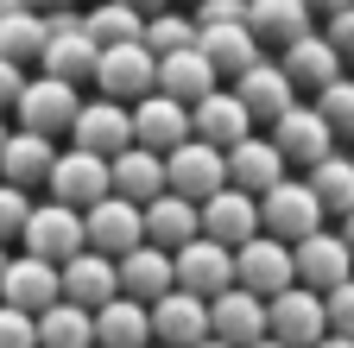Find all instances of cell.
I'll use <instances>...</instances> for the list:
<instances>
[{
  "instance_id": "1",
  "label": "cell",
  "mask_w": 354,
  "mask_h": 348,
  "mask_svg": "<svg viewBox=\"0 0 354 348\" xmlns=\"http://www.w3.org/2000/svg\"><path fill=\"white\" fill-rule=\"evenodd\" d=\"M76 108H82V89L76 82H57V76H26V89H19V102H13V120L26 127V134H44V140H64L70 134V120H76Z\"/></svg>"
},
{
  "instance_id": "2",
  "label": "cell",
  "mask_w": 354,
  "mask_h": 348,
  "mask_svg": "<svg viewBox=\"0 0 354 348\" xmlns=\"http://www.w3.org/2000/svg\"><path fill=\"white\" fill-rule=\"evenodd\" d=\"M329 222L323 215V203L310 196V184L304 178H279L272 190H259V235H272V241H304V235H317Z\"/></svg>"
},
{
  "instance_id": "3",
  "label": "cell",
  "mask_w": 354,
  "mask_h": 348,
  "mask_svg": "<svg viewBox=\"0 0 354 348\" xmlns=\"http://www.w3.org/2000/svg\"><path fill=\"white\" fill-rule=\"evenodd\" d=\"M171 279H177V291H196L209 304L215 291L234 285V247H221L209 235H190L184 247H171Z\"/></svg>"
},
{
  "instance_id": "4",
  "label": "cell",
  "mask_w": 354,
  "mask_h": 348,
  "mask_svg": "<svg viewBox=\"0 0 354 348\" xmlns=\"http://www.w3.org/2000/svg\"><path fill=\"white\" fill-rule=\"evenodd\" d=\"M266 336H279L285 348H310L329 336V317H323V291L310 285H285L279 297H266Z\"/></svg>"
},
{
  "instance_id": "5",
  "label": "cell",
  "mask_w": 354,
  "mask_h": 348,
  "mask_svg": "<svg viewBox=\"0 0 354 348\" xmlns=\"http://www.w3.org/2000/svg\"><path fill=\"white\" fill-rule=\"evenodd\" d=\"M152 76H158V57L140 45V38H127V45H102L95 57V95H114V102H140L152 95Z\"/></svg>"
},
{
  "instance_id": "6",
  "label": "cell",
  "mask_w": 354,
  "mask_h": 348,
  "mask_svg": "<svg viewBox=\"0 0 354 348\" xmlns=\"http://www.w3.org/2000/svg\"><path fill=\"white\" fill-rule=\"evenodd\" d=\"M266 140H272L279 146V158L291 165V171H310V165H317V158H329L335 152V134H329V120L317 114V102H291L279 120H272V134H266Z\"/></svg>"
},
{
  "instance_id": "7",
  "label": "cell",
  "mask_w": 354,
  "mask_h": 348,
  "mask_svg": "<svg viewBox=\"0 0 354 348\" xmlns=\"http://www.w3.org/2000/svg\"><path fill=\"white\" fill-rule=\"evenodd\" d=\"M19 247L38 253V259H51V266H64L70 253L88 247L82 241V209H70V203H32L26 228H19Z\"/></svg>"
},
{
  "instance_id": "8",
  "label": "cell",
  "mask_w": 354,
  "mask_h": 348,
  "mask_svg": "<svg viewBox=\"0 0 354 348\" xmlns=\"http://www.w3.org/2000/svg\"><path fill=\"white\" fill-rule=\"evenodd\" d=\"M70 146L95 152V158L127 152V146H133V108L114 102V95H88V102L76 108V120H70Z\"/></svg>"
},
{
  "instance_id": "9",
  "label": "cell",
  "mask_w": 354,
  "mask_h": 348,
  "mask_svg": "<svg viewBox=\"0 0 354 348\" xmlns=\"http://www.w3.org/2000/svg\"><path fill=\"white\" fill-rule=\"evenodd\" d=\"M221 184H228V165H221V146H209V140H184V146H171L165 152V190H177V196H190V203H203V196H215Z\"/></svg>"
},
{
  "instance_id": "10",
  "label": "cell",
  "mask_w": 354,
  "mask_h": 348,
  "mask_svg": "<svg viewBox=\"0 0 354 348\" xmlns=\"http://www.w3.org/2000/svg\"><path fill=\"white\" fill-rule=\"evenodd\" d=\"M44 190H51V203H70V209H88V203H102V196H108V158L82 152V146H57Z\"/></svg>"
},
{
  "instance_id": "11",
  "label": "cell",
  "mask_w": 354,
  "mask_h": 348,
  "mask_svg": "<svg viewBox=\"0 0 354 348\" xmlns=\"http://www.w3.org/2000/svg\"><path fill=\"white\" fill-rule=\"evenodd\" d=\"M234 285L253 291V297H279L285 285H297V273H291V247L272 241V235L241 241V247H234Z\"/></svg>"
},
{
  "instance_id": "12",
  "label": "cell",
  "mask_w": 354,
  "mask_h": 348,
  "mask_svg": "<svg viewBox=\"0 0 354 348\" xmlns=\"http://www.w3.org/2000/svg\"><path fill=\"white\" fill-rule=\"evenodd\" d=\"M82 241L95 247V253H108V259H120L127 247H140L146 241V222H140V203H127V196H102V203H88L82 209Z\"/></svg>"
},
{
  "instance_id": "13",
  "label": "cell",
  "mask_w": 354,
  "mask_h": 348,
  "mask_svg": "<svg viewBox=\"0 0 354 348\" xmlns=\"http://www.w3.org/2000/svg\"><path fill=\"white\" fill-rule=\"evenodd\" d=\"M291 273H297V285H310V291H329V285L354 279V253L342 247L335 228H317V235L291 241Z\"/></svg>"
},
{
  "instance_id": "14",
  "label": "cell",
  "mask_w": 354,
  "mask_h": 348,
  "mask_svg": "<svg viewBox=\"0 0 354 348\" xmlns=\"http://www.w3.org/2000/svg\"><path fill=\"white\" fill-rule=\"evenodd\" d=\"M196 215H203V235L221 241V247H241V241L259 235V196H247V190H234V184H221L215 196H203Z\"/></svg>"
},
{
  "instance_id": "15",
  "label": "cell",
  "mask_w": 354,
  "mask_h": 348,
  "mask_svg": "<svg viewBox=\"0 0 354 348\" xmlns=\"http://www.w3.org/2000/svg\"><path fill=\"white\" fill-rule=\"evenodd\" d=\"M146 317H152V342H165V348H190L209 336V304L196 291H177V285L146 304Z\"/></svg>"
},
{
  "instance_id": "16",
  "label": "cell",
  "mask_w": 354,
  "mask_h": 348,
  "mask_svg": "<svg viewBox=\"0 0 354 348\" xmlns=\"http://www.w3.org/2000/svg\"><path fill=\"white\" fill-rule=\"evenodd\" d=\"M64 291H57V266L51 259H38V253H13L7 259V273H0V304H13V311H51Z\"/></svg>"
},
{
  "instance_id": "17",
  "label": "cell",
  "mask_w": 354,
  "mask_h": 348,
  "mask_svg": "<svg viewBox=\"0 0 354 348\" xmlns=\"http://www.w3.org/2000/svg\"><path fill=\"white\" fill-rule=\"evenodd\" d=\"M133 108V146H146V152H171V146H184L190 140V108L184 102H171V95H140V102H127Z\"/></svg>"
},
{
  "instance_id": "18",
  "label": "cell",
  "mask_w": 354,
  "mask_h": 348,
  "mask_svg": "<svg viewBox=\"0 0 354 348\" xmlns=\"http://www.w3.org/2000/svg\"><path fill=\"white\" fill-rule=\"evenodd\" d=\"M57 291H64L70 304H82V311H102L108 297H120V279H114V259H108V253H95V247L70 253L64 266H57Z\"/></svg>"
},
{
  "instance_id": "19",
  "label": "cell",
  "mask_w": 354,
  "mask_h": 348,
  "mask_svg": "<svg viewBox=\"0 0 354 348\" xmlns=\"http://www.w3.org/2000/svg\"><path fill=\"white\" fill-rule=\"evenodd\" d=\"M234 95H241V108L253 114V127H272L291 102H297V89H291V76L272 64V57H259V64H247L241 76H234Z\"/></svg>"
},
{
  "instance_id": "20",
  "label": "cell",
  "mask_w": 354,
  "mask_h": 348,
  "mask_svg": "<svg viewBox=\"0 0 354 348\" xmlns=\"http://www.w3.org/2000/svg\"><path fill=\"white\" fill-rule=\"evenodd\" d=\"M221 165H228V184H234V190H247V196H259V190H272L279 178H291V165L279 158V146L266 140V134L234 140L228 152H221Z\"/></svg>"
},
{
  "instance_id": "21",
  "label": "cell",
  "mask_w": 354,
  "mask_h": 348,
  "mask_svg": "<svg viewBox=\"0 0 354 348\" xmlns=\"http://www.w3.org/2000/svg\"><path fill=\"white\" fill-rule=\"evenodd\" d=\"M209 336L228 342V348L259 342V336H266V297H253V291H241V285L215 291V297H209Z\"/></svg>"
},
{
  "instance_id": "22",
  "label": "cell",
  "mask_w": 354,
  "mask_h": 348,
  "mask_svg": "<svg viewBox=\"0 0 354 348\" xmlns=\"http://www.w3.org/2000/svg\"><path fill=\"white\" fill-rule=\"evenodd\" d=\"M190 134L228 152L234 140H247V134H253V114L241 108V95H234V89H221V82H215L203 102H190Z\"/></svg>"
},
{
  "instance_id": "23",
  "label": "cell",
  "mask_w": 354,
  "mask_h": 348,
  "mask_svg": "<svg viewBox=\"0 0 354 348\" xmlns=\"http://www.w3.org/2000/svg\"><path fill=\"white\" fill-rule=\"evenodd\" d=\"M279 70L291 76L297 95H317V89H329V82L342 76V57L329 51L323 32H304V38H291V45L279 51Z\"/></svg>"
},
{
  "instance_id": "24",
  "label": "cell",
  "mask_w": 354,
  "mask_h": 348,
  "mask_svg": "<svg viewBox=\"0 0 354 348\" xmlns=\"http://www.w3.org/2000/svg\"><path fill=\"white\" fill-rule=\"evenodd\" d=\"M114 279H120V297H140V304H152V297H165V291L177 285V279H171V253L152 247V241L127 247V253L114 259Z\"/></svg>"
},
{
  "instance_id": "25",
  "label": "cell",
  "mask_w": 354,
  "mask_h": 348,
  "mask_svg": "<svg viewBox=\"0 0 354 348\" xmlns=\"http://www.w3.org/2000/svg\"><path fill=\"white\" fill-rule=\"evenodd\" d=\"M51 158H57V140L13 127L7 146H0V178L19 184V190H44V178H51Z\"/></svg>"
},
{
  "instance_id": "26",
  "label": "cell",
  "mask_w": 354,
  "mask_h": 348,
  "mask_svg": "<svg viewBox=\"0 0 354 348\" xmlns=\"http://www.w3.org/2000/svg\"><path fill=\"white\" fill-rule=\"evenodd\" d=\"M215 82H221V76L209 70V57H203L196 45H184V51H165V57H158V76H152V89L190 108V102H203V95L215 89Z\"/></svg>"
},
{
  "instance_id": "27",
  "label": "cell",
  "mask_w": 354,
  "mask_h": 348,
  "mask_svg": "<svg viewBox=\"0 0 354 348\" xmlns=\"http://www.w3.org/2000/svg\"><path fill=\"white\" fill-rule=\"evenodd\" d=\"M140 222H146V241L152 247H184L190 235H203V215H196V203L190 196H177V190H158L152 203H140Z\"/></svg>"
},
{
  "instance_id": "28",
  "label": "cell",
  "mask_w": 354,
  "mask_h": 348,
  "mask_svg": "<svg viewBox=\"0 0 354 348\" xmlns=\"http://www.w3.org/2000/svg\"><path fill=\"white\" fill-rule=\"evenodd\" d=\"M108 190L127 196V203H152L165 190V152H146V146H127L108 158Z\"/></svg>"
},
{
  "instance_id": "29",
  "label": "cell",
  "mask_w": 354,
  "mask_h": 348,
  "mask_svg": "<svg viewBox=\"0 0 354 348\" xmlns=\"http://www.w3.org/2000/svg\"><path fill=\"white\" fill-rule=\"evenodd\" d=\"M95 57H102V45L76 26V32H51V38H44L38 70H44V76H57V82H76V89H82V82L95 76Z\"/></svg>"
},
{
  "instance_id": "30",
  "label": "cell",
  "mask_w": 354,
  "mask_h": 348,
  "mask_svg": "<svg viewBox=\"0 0 354 348\" xmlns=\"http://www.w3.org/2000/svg\"><path fill=\"white\" fill-rule=\"evenodd\" d=\"M196 51L209 57V70H215V76H241L247 64H259V57H266V45H259L247 26H196Z\"/></svg>"
},
{
  "instance_id": "31",
  "label": "cell",
  "mask_w": 354,
  "mask_h": 348,
  "mask_svg": "<svg viewBox=\"0 0 354 348\" xmlns=\"http://www.w3.org/2000/svg\"><path fill=\"white\" fill-rule=\"evenodd\" d=\"M310 13L304 0H247V32L259 38V45H272V51H285L291 38H304L310 32Z\"/></svg>"
},
{
  "instance_id": "32",
  "label": "cell",
  "mask_w": 354,
  "mask_h": 348,
  "mask_svg": "<svg viewBox=\"0 0 354 348\" xmlns=\"http://www.w3.org/2000/svg\"><path fill=\"white\" fill-rule=\"evenodd\" d=\"M152 342V317L140 297H108L95 311V348H146Z\"/></svg>"
},
{
  "instance_id": "33",
  "label": "cell",
  "mask_w": 354,
  "mask_h": 348,
  "mask_svg": "<svg viewBox=\"0 0 354 348\" xmlns=\"http://www.w3.org/2000/svg\"><path fill=\"white\" fill-rule=\"evenodd\" d=\"M32 323H38V348H95V311H82L70 297H57Z\"/></svg>"
},
{
  "instance_id": "34",
  "label": "cell",
  "mask_w": 354,
  "mask_h": 348,
  "mask_svg": "<svg viewBox=\"0 0 354 348\" xmlns=\"http://www.w3.org/2000/svg\"><path fill=\"white\" fill-rule=\"evenodd\" d=\"M304 184H310V196L323 203V215H335V222H342V215L354 209V158H348V152L317 158V165L304 171Z\"/></svg>"
},
{
  "instance_id": "35",
  "label": "cell",
  "mask_w": 354,
  "mask_h": 348,
  "mask_svg": "<svg viewBox=\"0 0 354 348\" xmlns=\"http://www.w3.org/2000/svg\"><path fill=\"white\" fill-rule=\"evenodd\" d=\"M38 51H44V19H38L32 7L0 13V57L26 70V64H38Z\"/></svg>"
},
{
  "instance_id": "36",
  "label": "cell",
  "mask_w": 354,
  "mask_h": 348,
  "mask_svg": "<svg viewBox=\"0 0 354 348\" xmlns=\"http://www.w3.org/2000/svg\"><path fill=\"white\" fill-rule=\"evenodd\" d=\"M140 45H146L152 57L196 45V19H190V7H158V13H146V26H140Z\"/></svg>"
},
{
  "instance_id": "37",
  "label": "cell",
  "mask_w": 354,
  "mask_h": 348,
  "mask_svg": "<svg viewBox=\"0 0 354 348\" xmlns=\"http://www.w3.org/2000/svg\"><path fill=\"white\" fill-rule=\"evenodd\" d=\"M140 13L120 7V0H95V7H82V32L95 38V45H127V38H140Z\"/></svg>"
},
{
  "instance_id": "38",
  "label": "cell",
  "mask_w": 354,
  "mask_h": 348,
  "mask_svg": "<svg viewBox=\"0 0 354 348\" xmlns=\"http://www.w3.org/2000/svg\"><path fill=\"white\" fill-rule=\"evenodd\" d=\"M317 114L329 120V134H335V140L354 146V76H348V70L329 82V89H317Z\"/></svg>"
},
{
  "instance_id": "39",
  "label": "cell",
  "mask_w": 354,
  "mask_h": 348,
  "mask_svg": "<svg viewBox=\"0 0 354 348\" xmlns=\"http://www.w3.org/2000/svg\"><path fill=\"white\" fill-rule=\"evenodd\" d=\"M26 215H32V190H19V184L0 178V247H13V241H19Z\"/></svg>"
},
{
  "instance_id": "40",
  "label": "cell",
  "mask_w": 354,
  "mask_h": 348,
  "mask_svg": "<svg viewBox=\"0 0 354 348\" xmlns=\"http://www.w3.org/2000/svg\"><path fill=\"white\" fill-rule=\"evenodd\" d=\"M323 317H329V336H354V279L323 291Z\"/></svg>"
},
{
  "instance_id": "41",
  "label": "cell",
  "mask_w": 354,
  "mask_h": 348,
  "mask_svg": "<svg viewBox=\"0 0 354 348\" xmlns=\"http://www.w3.org/2000/svg\"><path fill=\"white\" fill-rule=\"evenodd\" d=\"M0 348H38V323H32V311L0 304Z\"/></svg>"
},
{
  "instance_id": "42",
  "label": "cell",
  "mask_w": 354,
  "mask_h": 348,
  "mask_svg": "<svg viewBox=\"0 0 354 348\" xmlns=\"http://www.w3.org/2000/svg\"><path fill=\"white\" fill-rule=\"evenodd\" d=\"M196 26H247V0H190Z\"/></svg>"
},
{
  "instance_id": "43",
  "label": "cell",
  "mask_w": 354,
  "mask_h": 348,
  "mask_svg": "<svg viewBox=\"0 0 354 348\" xmlns=\"http://www.w3.org/2000/svg\"><path fill=\"white\" fill-rule=\"evenodd\" d=\"M323 38H329V51H335L342 64H354V7H342V13H329V26H323Z\"/></svg>"
},
{
  "instance_id": "44",
  "label": "cell",
  "mask_w": 354,
  "mask_h": 348,
  "mask_svg": "<svg viewBox=\"0 0 354 348\" xmlns=\"http://www.w3.org/2000/svg\"><path fill=\"white\" fill-rule=\"evenodd\" d=\"M19 89H26V70H19V64H7V57H0V114H13V102H19Z\"/></svg>"
},
{
  "instance_id": "45",
  "label": "cell",
  "mask_w": 354,
  "mask_h": 348,
  "mask_svg": "<svg viewBox=\"0 0 354 348\" xmlns=\"http://www.w3.org/2000/svg\"><path fill=\"white\" fill-rule=\"evenodd\" d=\"M120 7H133V13L146 19V13H158V7H171V0H120Z\"/></svg>"
},
{
  "instance_id": "46",
  "label": "cell",
  "mask_w": 354,
  "mask_h": 348,
  "mask_svg": "<svg viewBox=\"0 0 354 348\" xmlns=\"http://www.w3.org/2000/svg\"><path fill=\"white\" fill-rule=\"evenodd\" d=\"M304 7H310V13H323V19H329V13H342V7H348V0H304Z\"/></svg>"
},
{
  "instance_id": "47",
  "label": "cell",
  "mask_w": 354,
  "mask_h": 348,
  "mask_svg": "<svg viewBox=\"0 0 354 348\" xmlns=\"http://www.w3.org/2000/svg\"><path fill=\"white\" fill-rule=\"evenodd\" d=\"M32 13H51V7H82V0H26Z\"/></svg>"
},
{
  "instance_id": "48",
  "label": "cell",
  "mask_w": 354,
  "mask_h": 348,
  "mask_svg": "<svg viewBox=\"0 0 354 348\" xmlns=\"http://www.w3.org/2000/svg\"><path fill=\"white\" fill-rule=\"evenodd\" d=\"M335 235H342V247H348V253H354V209H348V215H342V228H335Z\"/></svg>"
},
{
  "instance_id": "49",
  "label": "cell",
  "mask_w": 354,
  "mask_h": 348,
  "mask_svg": "<svg viewBox=\"0 0 354 348\" xmlns=\"http://www.w3.org/2000/svg\"><path fill=\"white\" fill-rule=\"evenodd\" d=\"M310 348H354V336H323V342H310Z\"/></svg>"
},
{
  "instance_id": "50",
  "label": "cell",
  "mask_w": 354,
  "mask_h": 348,
  "mask_svg": "<svg viewBox=\"0 0 354 348\" xmlns=\"http://www.w3.org/2000/svg\"><path fill=\"white\" fill-rule=\"evenodd\" d=\"M247 348H285V342H279V336H259V342H247Z\"/></svg>"
},
{
  "instance_id": "51",
  "label": "cell",
  "mask_w": 354,
  "mask_h": 348,
  "mask_svg": "<svg viewBox=\"0 0 354 348\" xmlns=\"http://www.w3.org/2000/svg\"><path fill=\"white\" fill-rule=\"evenodd\" d=\"M190 348H228V342H215V336H203V342H190Z\"/></svg>"
},
{
  "instance_id": "52",
  "label": "cell",
  "mask_w": 354,
  "mask_h": 348,
  "mask_svg": "<svg viewBox=\"0 0 354 348\" xmlns=\"http://www.w3.org/2000/svg\"><path fill=\"white\" fill-rule=\"evenodd\" d=\"M7 134H13V127H7V114H0V146H7Z\"/></svg>"
},
{
  "instance_id": "53",
  "label": "cell",
  "mask_w": 354,
  "mask_h": 348,
  "mask_svg": "<svg viewBox=\"0 0 354 348\" xmlns=\"http://www.w3.org/2000/svg\"><path fill=\"white\" fill-rule=\"evenodd\" d=\"M7 259H13V247H0V273H7Z\"/></svg>"
},
{
  "instance_id": "54",
  "label": "cell",
  "mask_w": 354,
  "mask_h": 348,
  "mask_svg": "<svg viewBox=\"0 0 354 348\" xmlns=\"http://www.w3.org/2000/svg\"><path fill=\"white\" fill-rule=\"evenodd\" d=\"M146 348H165V342H146Z\"/></svg>"
},
{
  "instance_id": "55",
  "label": "cell",
  "mask_w": 354,
  "mask_h": 348,
  "mask_svg": "<svg viewBox=\"0 0 354 348\" xmlns=\"http://www.w3.org/2000/svg\"><path fill=\"white\" fill-rule=\"evenodd\" d=\"M348 7H354V0H348Z\"/></svg>"
},
{
  "instance_id": "56",
  "label": "cell",
  "mask_w": 354,
  "mask_h": 348,
  "mask_svg": "<svg viewBox=\"0 0 354 348\" xmlns=\"http://www.w3.org/2000/svg\"><path fill=\"white\" fill-rule=\"evenodd\" d=\"M348 158H354V152H348Z\"/></svg>"
}]
</instances>
